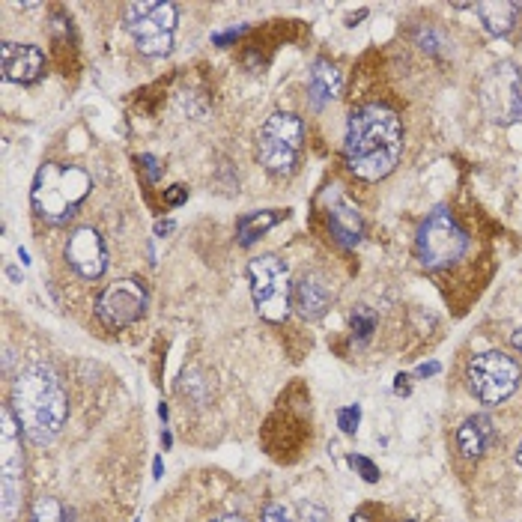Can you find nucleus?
Here are the masks:
<instances>
[{
  "label": "nucleus",
  "mask_w": 522,
  "mask_h": 522,
  "mask_svg": "<svg viewBox=\"0 0 522 522\" xmlns=\"http://www.w3.org/2000/svg\"><path fill=\"white\" fill-rule=\"evenodd\" d=\"M522 3L514 0H490V3H478V15L484 21V27L493 33V36H508L517 21H520Z\"/></svg>",
  "instance_id": "nucleus-18"
},
{
  "label": "nucleus",
  "mask_w": 522,
  "mask_h": 522,
  "mask_svg": "<svg viewBox=\"0 0 522 522\" xmlns=\"http://www.w3.org/2000/svg\"><path fill=\"white\" fill-rule=\"evenodd\" d=\"M174 230V221H159L156 224V233H171Z\"/></svg>",
  "instance_id": "nucleus-30"
},
{
  "label": "nucleus",
  "mask_w": 522,
  "mask_h": 522,
  "mask_svg": "<svg viewBox=\"0 0 522 522\" xmlns=\"http://www.w3.org/2000/svg\"><path fill=\"white\" fill-rule=\"evenodd\" d=\"M263 522H293V520H290V514H287V508H284V505L272 502V505H266V508H263Z\"/></svg>",
  "instance_id": "nucleus-24"
},
{
  "label": "nucleus",
  "mask_w": 522,
  "mask_h": 522,
  "mask_svg": "<svg viewBox=\"0 0 522 522\" xmlns=\"http://www.w3.org/2000/svg\"><path fill=\"white\" fill-rule=\"evenodd\" d=\"M93 179L78 165L48 162L33 176L30 203L33 212L48 224H66L78 215L81 203L87 200Z\"/></svg>",
  "instance_id": "nucleus-3"
},
{
  "label": "nucleus",
  "mask_w": 522,
  "mask_h": 522,
  "mask_svg": "<svg viewBox=\"0 0 522 522\" xmlns=\"http://www.w3.org/2000/svg\"><path fill=\"white\" fill-rule=\"evenodd\" d=\"M326 218H329V227L335 233V239L341 245H358L361 242V233H364V218L358 212V206L349 200L344 191L338 188H329L326 191Z\"/></svg>",
  "instance_id": "nucleus-14"
},
{
  "label": "nucleus",
  "mask_w": 522,
  "mask_h": 522,
  "mask_svg": "<svg viewBox=\"0 0 522 522\" xmlns=\"http://www.w3.org/2000/svg\"><path fill=\"white\" fill-rule=\"evenodd\" d=\"M290 212L284 209H263V212H248V215H242L239 218V224H236V236H239V245H254L263 233H269L275 224H281L284 218H287Z\"/></svg>",
  "instance_id": "nucleus-19"
},
{
  "label": "nucleus",
  "mask_w": 522,
  "mask_h": 522,
  "mask_svg": "<svg viewBox=\"0 0 522 522\" xmlns=\"http://www.w3.org/2000/svg\"><path fill=\"white\" fill-rule=\"evenodd\" d=\"M299 520L302 522H329V511L317 502H305L299 508Z\"/></svg>",
  "instance_id": "nucleus-23"
},
{
  "label": "nucleus",
  "mask_w": 522,
  "mask_h": 522,
  "mask_svg": "<svg viewBox=\"0 0 522 522\" xmlns=\"http://www.w3.org/2000/svg\"><path fill=\"white\" fill-rule=\"evenodd\" d=\"M481 108L499 126L522 123V72L517 63H496L481 81Z\"/></svg>",
  "instance_id": "nucleus-10"
},
{
  "label": "nucleus",
  "mask_w": 522,
  "mask_h": 522,
  "mask_svg": "<svg viewBox=\"0 0 522 522\" xmlns=\"http://www.w3.org/2000/svg\"><path fill=\"white\" fill-rule=\"evenodd\" d=\"M514 460H517V466H522V442L517 445V454H514Z\"/></svg>",
  "instance_id": "nucleus-33"
},
{
  "label": "nucleus",
  "mask_w": 522,
  "mask_h": 522,
  "mask_svg": "<svg viewBox=\"0 0 522 522\" xmlns=\"http://www.w3.org/2000/svg\"><path fill=\"white\" fill-rule=\"evenodd\" d=\"M0 511L3 522H15L24 508V448H21V424L6 403L0 412Z\"/></svg>",
  "instance_id": "nucleus-7"
},
{
  "label": "nucleus",
  "mask_w": 522,
  "mask_h": 522,
  "mask_svg": "<svg viewBox=\"0 0 522 522\" xmlns=\"http://www.w3.org/2000/svg\"><path fill=\"white\" fill-rule=\"evenodd\" d=\"M147 287L138 278H123L111 287H105V293L96 302V317L108 326V329H129L135 326L144 314H147Z\"/></svg>",
  "instance_id": "nucleus-11"
},
{
  "label": "nucleus",
  "mask_w": 522,
  "mask_h": 522,
  "mask_svg": "<svg viewBox=\"0 0 522 522\" xmlns=\"http://www.w3.org/2000/svg\"><path fill=\"white\" fill-rule=\"evenodd\" d=\"M496 442V424L487 415H472L457 430V448L466 460H481Z\"/></svg>",
  "instance_id": "nucleus-16"
},
{
  "label": "nucleus",
  "mask_w": 522,
  "mask_h": 522,
  "mask_svg": "<svg viewBox=\"0 0 522 522\" xmlns=\"http://www.w3.org/2000/svg\"><path fill=\"white\" fill-rule=\"evenodd\" d=\"M66 263L87 281L102 278L108 269V248L99 230L93 227H78L72 230L69 242H66Z\"/></svg>",
  "instance_id": "nucleus-12"
},
{
  "label": "nucleus",
  "mask_w": 522,
  "mask_h": 522,
  "mask_svg": "<svg viewBox=\"0 0 522 522\" xmlns=\"http://www.w3.org/2000/svg\"><path fill=\"white\" fill-rule=\"evenodd\" d=\"M305 150V123L290 111H275L257 135V159L272 176H293Z\"/></svg>",
  "instance_id": "nucleus-4"
},
{
  "label": "nucleus",
  "mask_w": 522,
  "mask_h": 522,
  "mask_svg": "<svg viewBox=\"0 0 522 522\" xmlns=\"http://www.w3.org/2000/svg\"><path fill=\"white\" fill-rule=\"evenodd\" d=\"M469 248V236L448 209H436L424 218L415 236V254L427 269L454 266Z\"/></svg>",
  "instance_id": "nucleus-8"
},
{
  "label": "nucleus",
  "mask_w": 522,
  "mask_h": 522,
  "mask_svg": "<svg viewBox=\"0 0 522 522\" xmlns=\"http://www.w3.org/2000/svg\"><path fill=\"white\" fill-rule=\"evenodd\" d=\"M466 379H469L472 394L481 403L499 406L520 388V364L511 355H505L502 349H487V352L472 355V361L466 367Z\"/></svg>",
  "instance_id": "nucleus-9"
},
{
  "label": "nucleus",
  "mask_w": 522,
  "mask_h": 522,
  "mask_svg": "<svg viewBox=\"0 0 522 522\" xmlns=\"http://www.w3.org/2000/svg\"><path fill=\"white\" fill-rule=\"evenodd\" d=\"M403 156V123L388 105H364L352 111L344 138V162L349 174L364 182H379L397 168Z\"/></svg>",
  "instance_id": "nucleus-1"
},
{
  "label": "nucleus",
  "mask_w": 522,
  "mask_h": 522,
  "mask_svg": "<svg viewBox=\"0 0 522 522\" xmlns=\"http://www.w3.org/2000/svg\"><path fill=\"white\" fill-rule=\"evenodd\" d=\"M248 284L257 314L266 323H284L293 311V284L290 269L281 257L263 254L248 263Z\"/></svg>",
  "instance_id": "nucleus-5"
},
{
  "label": "nucleus",
  "mask_w": 522,
  "mask_h": 522,
  "mask_svg": "<svg viewBox=\"0 0 522 522\" xmlns=\"http://www.w3.org/2000/svg\"><path fill=\"white\" fill-rule=\"evenodd\" d=\"M511 344H514V349H517V352H522V329H517V332L511 335Z\"/></svg>",
  "instance_id": "nucleus-31"
},
{
  "label": "nucleus",
  "mask_w": 522,
  "mask_h": 522,
  "mask_svg": "<svg viewBox=\"0 0 522 522\" xmlns=\"http://www.w3.org/2000/svg\"><path fill=\"white\" fill-rule=\"evenodd\" d=\"M212 522H245L239 514H224V517H215Z\"/></svg>",
  "instance_id": "nucleus-32"
},
{
  "label": "nucleus",
  "mask_w": 522,
  "mask_h": 522,
  "mask_svg": "<svg viewBox=\"0 0 522 522\" xmlns=\"http://www.w3.org/2000/svg\"><path fill=\"white\" fill-rule=\"evenodd\" d=\"M335 293L332 287L320 278V275H302L293 284V311L302 320H320L326 317V311L332 308Z\"/></svg>",
  "instance_id": "nucleus-15"
},
{
  "label": "nucleus",
  "mask_w": 522,
  "mask_h": 522,
  "mask_svg": "<svg viewBox=\"0 0 522 522\" xmlns=\"http://www.w3.org/2000/svg\"><path fill=\"white\" fill-rule=\"evenodd\" d=\"M433 373H439V361H430V364L418 367V376H433Z\"/></svg>",
  "instance_id": "nucleus-29"
},
{
  "label": "nucleus",
  "mask_w": 522,
  "mask_h": 522,
  "mask_svg": "<svg viewBox=\"0 0 522 522\" xmlns=\"http://www.w3.org/2000/svg\"><path fill=\"white\" fill-rule=\"evenodd\" d=\"M24 436L33 445H48L69 418V397L51 364H27L12 382L9 400Z\"/></svg>",
  "instance_id": "nucleus-2"
},
{
  "label": "nucleus",
  "mask_w": 522,
  "mask_h": 522,
  "mask_svg": "<svg viewBox=\"0 0 522 522\" xmlns=\"http://www.w3.org/2000/svg\"><path fill=\"white\" fill-rule=\"evenodd\" d=\"M409 388H412V385H409V376H406V373H400V376H397L394 391H397V394H409Z\"/></svg>",
  "instance_id": "nucleus-27"
},
{
  "label": "nucleus",
  "mask_w": 522,
  "mask_h": 522,
  "mask_svg": "<svg viewBox=\"0 0 522 522\" xmlns=\"http://www.w3.org/2000/svg\"><path fill=\"white\" fill-rule=\"evenodd\" d=\"M341 84H344V78H341V72L332 60H326V57L314 60L311 75H308V93H311V102L317 108L335 102L338 93H341Z\"/></svg>",
  "instance_id": "nucleus-17"
},
{
  "label": "nucleus",
  "mask_w": 522,
  "mask_h": 522,
  "mask_svg": "<svg viewBox=\"0 0 522 522\" xmlns=\"http://www.w3.org/2000/svg\"><path fill=\"white\" fill-rule=\"evenodd\" d=\"M30 522H63V505L57 499H51V496L36 499Z\"/></svg>",
  "instance_id": "nucleus-20"
},
{
  "label": "nucleus",
  "mask_w": 522,
  "mask_h": 522,
  "mask_svg": "<svg viewBox=\"0 0 522 522\" xmlns=\"http://www.w3.org/2000/svg\"><path fill=\"white\" fill-rule=\"evenodd\" d=\"M349 522H370V520H367V514H355Z\"/></svg>",
  "instance_id": "nucleus-34"
},
{
  "label": "nucleus",
  "mask_w": 522,
  "mask_h": 522,
  "mask_svg": "<svg viewBox=\"0 0 522 522\" xmlns=\"http://www.w3.org/2000/svg\"><path fill=\"white\" fill-rule=\"evenodd\" d=\"M188 200V188L185 185H171L168 191H165V203L168 206H182Z\"/></svg>",
  "instance_id": "nucleus-25"
},
{
  "label": "nucleus",
  "mask_w": 522,
  "mask_h": 522,
  "mask_svg": "<svg viewBox=\"0 0 522 522\" xmlns=\"http://www.w3.org/2000/svg\"><path fill=\"white\" fill-rule=\"evenodd\" d=\"M179 9L165 0H135L126 6V30L147 57H165L174 51V33Z\"/></svg>",
  "instance_id": "nucleus-6"
},
{
  "label": "nucleus",
  "mask_w": 522,
  "mask_h": 522,
  "mask_svg": "<svg viewBox=\"0 0 522 522\" xmlns=\"http://www.w3.org/2000/svg\"><path fill=\"white\" fill-rule=\"evenodd\" d=\"M141 162H144V168H147L150 179H159V168H156V159H153V156H144Z\"/></svg>",
  "instance_id": "nucleus-28"
},
{
  "label": "nucleus",
  "mask_w": 522,
  "mask_h": 522,
  "mask_svg": "<svg viewBox=\"0 0 522 522\" xmlns=\"http://www.w3.org/2000/svg\"><path fill=\"white\" fill-rule=\"evenodd\" d=\"M373 326H376V323H373V317H370V314H367V317H352V329H358V338H361V341H367V338H370Z\"/></svg>",
  "instance_id": "nucleus-26"
},
{
  "label": "nucleus",
  "mask_w": 522,
  "mask_h": 522,
  "mask_svg": "<svg viewBox=\"0 0 522 522\" xmlns=\"http://www.w3.org/2000/svg\"><path fill=\"white\" fill-rule=\"evenodd\" d=\"M358 421H361V406H358V403L338 409V427H341L347 436H352V433L358 430Z\"/></svg>",
  "instance_id": "nucleus-22"
},
{
  "label": "nucleus",
  "mask_w": 522,
  "mask_h": 522,
  "mask_svg": "<svg viewBox=\"0 0 522 522\" xmlns=\"http://www.w3.org/2000/svg\"><path fill=\"white\" fill-rule=\"evenodd\" d=\"M406 522H412V520H406Z\"/></svg>",
  "instance_id": "nucleus-35"
},
{
  "label": "nucleus",
  "mask_w": 522,
  "mask_h": 522,
  "mask_svg": "<svg viewBox=\"0 0 522 522\" xmlns=\"http://www.w3.org/2000/svg\"><path fill=\"white\" fill-rule=\"evenodd\" d=\"M349 466L367 481V484H376L379 481V469H376V463L373 460H367V457H358V454H352L349 457Z\"/></svg>",
  "instance_id": "nucleus-21"
},
{
  "label": "nucleus",
  "mask_w": 522,
  "mask_h": 522,
  "mask_svg": "<svg viewBox=\"0 0 522 522\" xmlns=\"http://www.w3.org/2000/svg\"><path fill=\"white\" fill-rule=\"evenodd\" d=\"M3 78L12 84H36L45 75V54L30 42H3L0 45Z\"/></svg>",
  "instance_id": "nucleus-13"
}]
</instances>
